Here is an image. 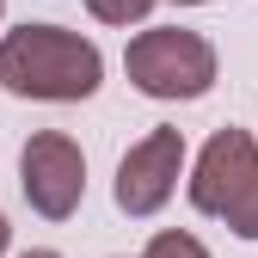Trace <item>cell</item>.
Listing matches in <instances>:
<instances>
[{
	"mask_svg": "<svg viewBox=\"0 0 258 258\" xmlns=\"http://www.w3.org/2000/svg\"><path fill=\"white\" fill-rule=\"evenodd\" d=\"M105 80V55L92 37L61 25H19L0 37V86L13 99H43V105H80Z\"/></svg>",
	"mask_w": 258,
	"mask_h": 258,
	"instance_id": "cell-1",
	"label": "cell"
},
{
	"mask_svg": "<svg viewBox=\"0 0 258 258\" xmlns=\"http://www.w3.org/2000/svg\"><path fill=\"white\" fill-rule=\"evenodd\" d=\"M190 203L228 221L240 240H258V142L246 129H215L190 166Z\"/></svg>",
	"mask_w": 258,
	"mask_h": 258,
	"instance_id": "cell-2",
	"label": "cell"
},
{
	"mask_svg": "<svg viewBox=\"0 0 258 258\" xmlns=\"http://www.w3.org/2000/svg\"><path fill=\"white\" fill-rule=\"evenodd\" d=\"M123 74L148 99H203L215 86V43L203 31H178V25H154L136 31L123 49Z\"/></svg>",
	"mask_w": 258,
	"mask_h": 258,
	"instance_id": "cell-3",
	"label": "cell"
},
{
	"mask_svg": "<svg viewBox=\"0 0 258 258\" xmlns=\"http://www.w3.org/2000/svg\"><path fill=\"white\" fill-rule=\"evenodd\" d=\"M19 184H25V203L37 209L43 221H68L86 197V154L74 136L61 129H37L19 154Z\"/></svg>",
	"mask_w": 258,
	"mask_h": 258,
	"instance_id": "cell-4",
	"label": "cell"
},
{
	"mask_svg": "<svg viewBox=\"0 0 258 258\" xmlns=\"http://www.w3.org/2000/svg\"><path fill=\"white\" fill-rule=\"evenodd\" d=\"M178 172H184V136L178 129H148V136L117 160V209L123 215H154L172 203L178 190Z\"/></svg>",
	"mask_w": 258,
	"mask_h": 258,
	"instance_id": "cell-5",
	"label": "cell"
},
{
	"mask_svg": "<svg viewBox=\"0 0 258 258\" xmlns=\"http://www.w3.org/2000/svg\"><path fill=\"white\" fill-rule=\"evenodd\" d=\"M86 13L99 25H142L154 13V0H86Z\"/></svg>",
	"mask_w": 258,
	"mask_h": 258,
	"instance_id": "cell-6",
	"label": "cell"
},
{
	"mask_svg": "<svg viewBox=\"0 0 258 258\" xmlns=\"http://www.w3.org/2000/svg\"><path fill=\"white\" fill-rule=\"evenodd\" d=\"M142 258H209V246H203L197 234H178V228H172V234H154Z\"/></svg>",
	"mask_w": 258,
	"mask_h": 258,
	"instance_id": "cell-7",
	"label": "cell"
},
{
	"mask_svg": "<svg viewBox=\"0 0 258 258\" xmlns=\"http://www.w3.org/2000/svg\"><path fill=\"white\" fill-rule=\"evenodd\" d=\"M7 246H13V228H7V215H0V258H7Z\"/></svg>",
	"mask_w": 258,
	"mask_h": 258,
	"instance_id": "cell-8",
	"label": "cell"
},
{
	"mask_svg": "<svg viewBox=\"0 0 258 258\" xmlns=\"http://www.w3.org/2000/svg\"><path fill=\"white\" fill-rule=\"evenodd\" d=\"M19 258H61V252H49V246H31V252H19Z\"/></svg>",
	"mask_w": 258,
	"mask_h": 258,
	"instance_id": "cell-9",
	"label": "cell"
},
{
	"mask_svg": "<svg viewBox=\"0 0 258 258\" xmlns=\"http://www.w3.org/2000/svg\"><path fill=\"white\" fill-rule=\"evenodd\" d=\"M178 7H203V0H178Z\"/></svg>",
	"mask_w": 258,
	"mask_h": 258,
	"instance_id": "cell-10",
	"label": "cell"
},
{
	"mask_svg": "<svg viewBox=\"0 0 258 258\" xmlns=\"http://www.w3.org/2000/svg\"><path fill=\"white\" fill-rule=\"evenodd\" d=\"M0 13H7V0H0Z\"/></svg>",
	"mask_w": 258,
	"mask_h": 258,
	"instance_id": "cell-11",
	"label": "cell"
}]
</instances>
